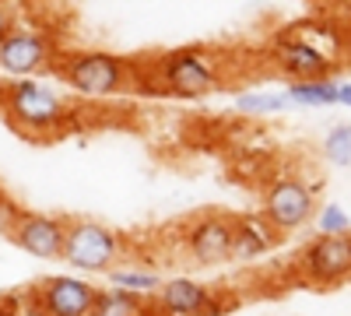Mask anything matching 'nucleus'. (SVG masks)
Returning <instances> with one entry per match:
<instances>
[{"label": "nucleus", "instance_id": "5", "mask_svg": "<svg viewBox=\"0 0 351 316\" xmlns=\"http://www.w3.org/2000/svg\"><path fill=\"white\" fill-rule=\"evenodd\" d=\"M134 64L123 60L116 53H102V49H88V53H71L64 64V81L77 95L88 99H109L120 95L134 84Z\"/></svg>", "mask_w": 351, "mask_h": 316}, {"label": "nucleus", "instance_id": "19", "mask_svg": "<svg viewBox=\"0 0 351 316\" xmlns=\"http://www.w3.org/2000/svg\"><path fill=\"white\" fill-rule=\"evenodd\" d=\"M313 225H316V236H348L351 218L344 204H324L313 211Z\"/></svg>", "mask_w": 351, "mask_h": 316}, {"label": "nucleus", "instance_id": "21", "mask_svg": "<svg viewBox=\"0 0 351 316\" xmlns=\"http://www.w3.org/2000/svg\"><path fill=\"white\" fill-rule=\"evenodd\" d=\"M14 25H18V18H14V11H11V0H0V39H4Z\"/></svg>", "mask_w": 351, "mask_h": 316}, {"label": "nucleus", "instance_id": "14", "mask_svg": "<svg viewBox=\"0 0 351 316\" xmlns=\"http://www.w3.org/2000/svg\"><path fill=\"white\" fill-rule=\"evenodd\" d=\"M106 281H109V289H120V292H130V295H141V299H148L158 292V271L148 267V264H112L106 271Z\"/></svg>", "mask_w": 351, "mask_h": 316}, {"label": "nucleus", "instance_id": "9", "mask_svg": "<svg viewBox=\"0 0 351 316\" xmlns=\"http://www.w3.org/2000/svg\"><path fill=\"white\" fill-rule=\"evenodd\" d=\"M53 56L49 36H43L39 28H21L14 25L11 32L0 39V71L11 77H32L39 74Z\"/></svg>", "mask_w": 351, "mask_h": 316}, {"label": "nucleus", "instance_id": "11", "mask_svg": "<svg viewBox=\"0 0 351 316\" xmlns=\"http://www.w3.org/2000/svg\"><path fill=\"white\" fill-rule=\"evenodd\" d=\"M64 232H67V221L56 215H18L11 239L18 250H25L36 260H60Z\"/></svg>", "mask_w": 351, "mask_h": 316}, {"label": "nucleus", "instance_id": "10", "mask_svg": "<svg viewBox=\"0 0 351 316\" xmlns=\"http://www.w3.org/2000/svg\"><path fill=\"white\" fill-rule=\"evenodd\" d=\"M183 246L190 253V260L200 267H218L232 260V218L221 215H204L186 225Z\"/></svg>", "mask_w": 351, "mask_h": 316}, {"label": "nucleus", "instance_id": "15", "mask_svg": "<svg viewBox=\"0 0 351 316\" xmlns=\"http://www.w3.org/2000/svg\"><path fill=\"white\" fill-rule=\"evenodd\" d=\"M337 77H316V81H288L285 99L291 106H337Z\"/></svg>", "mask_w": 351, "mask_h": 316}, {"label": "nucleus", "instance_id": "7", "mask_svg": "<svg viewBox=\"0 0 351 316\" xmlns=\"http://www.w3.org/2000/svg\"><path fill=\"white\" fill-rule=\"evenodd\" d=\"M95 284L88 278H74V274H53L43 278L32 292V306L43 316H92L95 306Z\"/></svg>", "mask_w": 351, "mask_h": 316}, {"label": "nucleus", "instance_id": "1", "mask_svg": "<svg viewBox=\"0 0 351 316\" xmlns=\"http://www.w3.org/2000/svg\"><path fill=\"white\" fill-rule=\"evenodd\" d=\"M4 112L21 134H56L71 120V102L39 77H14L4 88Z\"/></svg>", "mask_w": 351, "mask_h": 316}, {"label": "nucleus", "instance_id": "6", "mask_svg": "<svg viewBox=\"0 0 351 316\" xmlns=\"http://www.w3.org/2000/svg\"><path fill=\"white\" fill-rule=\"evenodd\" d=\"M313 211H316V190L295 176H278L263 190V218L278 236L306 228L313 221Z\"/></svg>", "mask_w": 351, "mask_h": 316}, {"label": "nucleus", "instance_id": "8", "mask_svg": "<svg viewBox=\"0 0 351 316\" xmlns=\"http://www.w3.org/2000/svg\"><path fill=\"white\" fill-rule=\"evenodd\" d=\"M299 267H302L306 281L316 284V289H337V284L348 281V271H351V239L348 236H316L302 250Z\"/></svg>", "mask_w": 351, "mask_h": 316}, {"label": "nucleus", "instance_id": "13", "mask_svg": "<svg viewBox=\"0 0 351 316\" xmlns=\"http://www.w3.org/2000/svg\"><path fill=\"white\" fill-rule=\"evenodd\" d=\"M278 246V232L263 215H246L232 221V260H260L263 253Z\"/></svg>", "mask_w": 351, "mask_h": 316}, {"label": "nucleus", "instance_id": "16", "mask_svg": "<svg viewBox=\"0 0 351 316\" xmlns=\"http://www.w3.org/2000/svg\"><path fill=\"white\" fill-rule=\"evenodd\" d=\"M148 302L141 295H130V292H120V289H99L95 292V306H92V316H148Z\"/></svg>", "mask_w": 351, "mask_h": 316}, {"label": "nucleus", "instance_id": "18", "mask_svg": "<svg viewBox=\"0 0 351 316\" xmlns=\"http://www.w3.org/2000/svg\"><path fill=\"white\" fill-rule=\"evenodd\" d=\"M324 158L337 169L351 165V123H334L324 137Z\"/></svg>", "mask_w": 351, "mask_h": 316}, {"label": "nucleus", "instance_id": "20", "mask_svg": "<svg viewBox=\"0 0 351 316\" xmlns=\"http://www.w3.org/2000/svg\"><path fill=\"white\" fill-rule=\"evenodd\" d=\"M18 215H21V211L11 204V200H4V197H0V232H8V236H11V228H14Z\"/></svg>", "mask_w": 351, "mask_h": 316}, {"label": "nucleus", "instance_id": "3", "mask_svg": "<svg viewBox=\"0 0 351 316\" xmlns=\"http://www.w3.org/2000/svg\"><path fill=\"white\" fill-rule=\"evenodd\" d=\"M274 60L291 81H316L330 77L341 60V39L324 42L313 25L288 28L274 39Z\"/></svg>", "mask_w": 351, "mask_h": 316}, {"label": "nucleus", "instance_id": "12", "mask_svg": "<svg viewBox=\"0 0 351 316\" xmlns=\"http://www.w3.org/2000/svg\"><path fill=\"white\" fill-rule=\"evenodd\" d=\"M155 313L158 316H208V306H211V289L197 278H186V274H176L169 281L158 284L155 292Z\"/></svg>", "mask_w": 351, "mask_h": 316}, {"label": "nucleus", "instance_id": "4", "mask_svg": "<svg viewBox=\"0 0 351 316\" xmlns=\"http://www.w3.org/2000/svg\"><path fill=\"white\" fill-rule=\"evenodd\" d=\"M123 236L112 232L109 225L92 221V218H77L67 221V232H64V250H60V260L74 271L84 274H106L112 264L123 260Z\"/></svg>", "mask_w": 351, "mask_h": 316}, {"label": "nucleus", "instance_id": "17", "mask_svg": "<svg viewBox=\"0 0 351 316\" xmlns=\"http://www.w3.org/2000/svg\"><path fill=\"white\" fill-rule=\"evenodd\" d=\"M291 102L285 99V92H243L236 99V109L243 117H274V112H285Z\"/></svg>", "mask_w": 351, "mask_h": 316}, {"label": "nucleus", "instance_id": "2", "mask_svg": "<svg viewBox=\"0 0 351 316\" xmlns=\"http://www.w3.org/2000/svg\"><path fill=\"white\" fill-rule=\"evenodd\" d=\"M221 84V67L218 60L200 49V46H186V49H172L162 53L155 67L148 71V92L158 95H180V99H200V95H211Z\"/></svg>", "mask_w": 351, "mask_h": 316}]
</instances>
